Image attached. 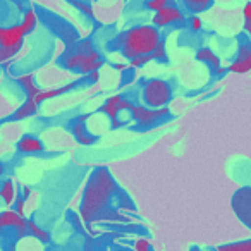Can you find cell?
I'll list each match as a JSON object with an SVG mask.
<instances>
[{
    "mask_svg": "<svg viewBox=\"0 0 251 251\" xmlns=\"http://www.w3.org/2000/svg\"><path fill=\"white\" fill-rule=\"evenodd\" d=\"M12 210L26 219V200L23 198V196H18V198H16V201H14V205H12Z\"/></svg>",
    "mask_w": 251,
    "mask_h": 251,
    "instance_id": "24",
    "label": "cell"
},
{
    "mask_svg": "<svg viewBox=\"0 0 251 251\" xmlns=\"http://www.w3.org/2000/svg\"><path fill=\"white\" fill-rule=\"evenodd\" d=\"M243 16H244V29H246L248 36L251 40V2H248L243 9Z\"/></svg>",
    "mask_w": 251,
    "mask_h": 251,
    "instance_id": "23",
    "label": "cell"
},
{
    "mask_svg": "<svg viewBox=\"0 0 251 251\" xmlns=\"http://www.w3.org/2000/svg\"><path fill=\"white\" fill-rule=\"evenodd\" d=\"M2 230H4V227H2V226H0V234H2Z\"/></svg>",
    "mask_w": 251,
    "mask_h": 251,
    "instance_id": "33",
    "label": "cell"
},
{
    "mask_svg": "<svg viewBox=\"0 0 251 251\" xmlns=\"http://www.w3.org/2000/svg\"><path fill=\"white\" fill-rule=\"evenodd\" d=\"M25 38H26V35L19 25L0 26V47L21 50L23 45H25Z\"/></svg>",
    "mask_w": 251,
    "mask_h": 251,
    "instance_id": "6",
    "label": "cell"
},
{
    "mask_svg": "<svg viewBox=\"0 0 251 251\" xmlns=\"http://www.w3.org/2000/svg\"><path fill=\"white\" fill-rule=\"evenodd\" d=\"M112 193L110 181L107 177L98 179V181H91L84 193L83 205H81V213H83L84 220H91L95 217V213H98L101 210V206L107 203L108 196Z\"/></svg>",
    "mask_w": 251,
    "mask_h": 251,
    "instance_id": "2",
    "label": "cell"
},
{
    "mask_svg": "<svg viewBox=\"0 0 251 251\" xmlns=\"http://www.w3.org/2000/svg\"><path fill=\"white\" fill-rule=\"evenodd\" d=\"M19 26H21V29L25 31V35H29V33L35 31L36 26H38V16H36V12L33 11V9H28V11L23 14V19H21V23H19Z\"/></svg>",
    "mask_w": 251,
    "mask_h": 251,
    "instance_id": "17",
    "label": "cell"
},
{
    "mask_svg": "<svg viewBox=\"0 0 251 251\" xmlns=\"http://www.w3.org/2000/svg\"><path fill=\"white\" fill-rule=\"evenodd\" d=\"M191 251H201V250H200V248H193Z\"/></svg>",
    "mask_w": 251,
    "mask_h": 251,
    "instance_id": "32",
    "label": "cell"
},
{
    "mask_svg": "<svg viewBox=\"0 0 251 251\" xmlns=\"http://www.w3.org/2000/svg\"><path fill=\"white\" fill-rule=\"evenodd\" d=\"M196 59L198 60H201V62H205V64H208L212 69H219L220 67V60H219V57L215 55V53L212 52V50H208V49H203V50H200L198 53H196Z\"/></svg>",
    "mask_w": 251,
    "mask_h": 251,
    "instance_id": "19",
    "label": "cell"
},
{
    "mask_svg": "<svg viewBox=\"0 0 251 251\" xmlns=\"http://www.w3.org/2000/svg\"><path fill=\"white\" fill-rule=\"evenodd\" d=\"M26 226H28V234L35 237V239L42 241V243H49V241H50V234L47 232L43 227H40L35 220L26 219Z\"/></svg>",
    "mask_w": 251,
    "mask_h": 251,
    "instance_id": "18",
    "label": "cell"
},
{
    "mask_svg": "<svg viewBox=\"0 0 251 251\" xmlns=\"http://www.w3.org/2000/svg\"><path fill=\"white\" fill-rule=\"evenodd\" d=\"M18 198V188H16L14 181L12 179H5L2 184H0V200L5 206H12Z\"/></svg>",
    "mask_w": 251,
    "mask_h": 251,
    "instance_id": "13",
    "label": "cell"
},
{
    "mask_svg": "<svg viewBox=\"0 0 251 251\" xmlns=\"http://www.w3.org/2000/svg\"><path fill=\"white\" fill-rule=\"evenodd\" d=\"M172 90L167 81L150 79L143 88V100L150 108H162L171 101Z\"/></svg>",
    "mask_w": 251,
    "mask_h": 251,
    "instance_id": "4",
    "label": "cell"
},
{
    "mask_svg": "<svg viewBox=\"0 0 251 251\" xmlns=\"http://www.w3.org/2000/svg\"><path fill=\"white\" fill-rule=\"evenodd\" d=\"M169 4H171V0H148L147 7L150 9V11L157 12V11H160L162 7H165V5H169Z\"/></svg>",
    "mask_w": 251,
    "mask_h": 251,
    "instance_id": "25",
    "label": "cell"
},
{
    "mask_svg": "<svg viewBox=\"0 0 251 251\" xmlns=\"http://www.w3.org/2000/svg\"><path fill=\"white\" fill-rule=\"evenodd\" d=\"M217 251H251V241H246V243L227 244V246H220Z\"/></svg>",
    "mask_w": 251,
    "mask_h": 251,
    "instance_id": "22",
    "label": "cell"
},
{
    "mask_svg": "<svg viewBox=\"0 0 251 251\" xmlns=\"http://www.w3.org/2000/svg\"><path fill=\"white\" fill-rule=\"evenodd\" d=\"M84 119H88L86 115H84V117H81L79 121L74 122V126H73V134H74V136H76V140L79 141L81 145H93L95 136H93V134L88 133L86 124H84V122H83Z\"/></svg>",
    "mask_w": 251,
    "mask_h": 251,
    "instance_id": "15",
    "label": "cell"
},
{
    "mask_svg": "<svg viewBox=\"0 0 251 251\" xmlns=\"http://www.w3.org/2000/svg\"><path fill=\"white\" fill-rule=\"evenodd\" d=\"M182 19H184V14L181 12V9L176 7V5H172V4H169L153 14V26L157 29L165 28V26L176 25V23L182 21Z\"/></svg>",
    "mask_w": 251,
    "mask_h": 251,
    "instance_id": "8",
    "label": "cell"
},
{
    "mask_svg": "<svg viewBox=\"0 0 251 251\" xmlns=\"http://www.w3.org/2000/svg\"><path fill=\"white\" fill-rule=\"evenodd\" d=\"M64 66L69 71H76L81 74H91L101 67V59L93 49L90 42H84L79 49L73 53H67L64 59Z\"/></svg>",
    "mask_w": 251,
    "mask_h": 251,
    "instance_id": "3",
    "label": "cell"
},
{
    "mask_svg": "<svg viewBox=\"0 0 251 251\" xmlns=\"http://www.w3.org/2000/svg\"><path fill=\"white\" fill-rule=\"evenodd\" d=\"M45 150L42 140L33 134H25L21 140L18 141V151L23 155H38Z\"/></svg>",
    "mask_w": 251,
    "mask_h": 251,
    "instance_id": "11",
    "label": "cell"
},
{
    "mask_svg": "<svg viewBox=\"0 0 251 251\" xmlns=\"http://www.w3.org/2000/svg\"><path fill=\"white\" fill-rule=\"evenodd\" d=\"M19 52H21V50H18V49H4V47H0V64H2V66H9V64L12 62V59H14Z\"/></svg>",
    "mask_w": 251,
    "mask_h": 251,
    "instance_id": "21",
    "label": "cell"
},
{
    "mask_svg": "<svg viewBox=\"0 0 251 251\" xmlns=\"http://www.w3.org/2000/svg\"><path fill=\"white\" fill-rule=\"evenodd\" d=\"M151 57H153V60L165 59V43H164V42L158 43V47L153 50V53H151Z\"/></svg>",
    "mask_w": 251,
    "mask_h": 251,
    "instance_id": "28",
    "label": "cell"
},
{
    "mask_svg": "<svg viewBox=\"0 0 251 251\" xmlns=\"http://www.w3.org/2000/svg\"><path fill=\"white\" fill-rule=\"evenodd\" d=\"M16 81H18V84L21 86V90L25 91L26 98L35 100V97L40 93V88L35 81V76H33V74H21Z\"/></svg>",
    "mask_w": 251,
    "mask_h": 251,
    "instance_id": "14",
    "label": "cell"
},
{
    "mask_svg": "<svg viewBox=\"0 0 251 251\" xmlns=\"http://www.w3.org/2000/svg\"><path fill=\"white\" fill-rule=\"evenodd\" d=\"M4 174H5V167H4V162L0 160V179L4 177Z\"/></svg>",
    "mask_w": 251,
    "mask_h": 251,
    "instance_id": "31",
    "label": "cell"
},
{
    "mask_svg": "<svg viewBox=\"0 0 251 251\" xmlns=\"http://www.w3.org/2000/svg\"><path fill=\"white\" fill-rule=\"evenodd\" d=\"M38 107L40 105L36 103L35 100L26 98V100L19 105V108H16V112L11 115V121H25V119L31 117V115H35L36 112H38Z\"/></svg>",
    "mask_w": 251,
    "mask_h": 251,
    "instance_id": "12",
    "label": "cell"
},
{
    "mask_svg": "<svg viewBox=\"0 0 251 251\" xmlns=\"http://www.w3.org/2000/svg\"><path fill=\"white\" fill-rule=\"evenodd\" d=\"M129 101L122 100V97H119V95H115V97H110L105 100L103 107H101V110L105 112V114L108 115V117L112 119V124L114 126H119V114H121L124 108H129Z\"/></svg>",
    "mask_w": 251,
    "mask_h": 251,
    "instance_id": "10",
    "label": "cell"
},
{
    "mask_svg": "<svg viewBox=\"0 0 251 251\" xmlns=\"http://www.w3.org/2000/svg\"><path fill=\"white\" fill-rule=\"evenodd\" d=\"M134 250L136 251H153L148 239H138L136 243H134Z\"/></svg>",
    "mask_w": 251,
    "mask_h": 251,
    "instance_id": "27",
    "label": "cell"
},
{
    "mask_svg": "<svg viewBox=\"0 0 251 251\" xmlns=\"http://www.w3.org/2000/svg\"><path fill=\"white\" fill-rule=\"evenodd\" d=\"M23 198L25 200H28L29 196H31V188H29V186H25V188H23Z\"/></svg>",
    "mask_w": 251,
    "mask_h": 251,
    "instance_id": "30",
    "label": "cell"
},
{
    "mask_svg": "<svg viewBox=\"0 0 251 251\" xmlns=\"http://www.w3.org/2000/svg\"><path fill=\"white\" fill-rule=\"evenodd\" d=\"M73 88H74V83L66 84V86H60V88H53V90H40V93L35 97V101L38 105H42L43 101L50 100V98L60 97V95H64V93H67V91H71Z\"/></svg>",
    "mask_w": 251,
    "mask_h": 251,
    "instance_id": "16",
    "label": "cell"
},
{
    "mask_svg": "<svg viewBox=\"0 0 251 251\" xmlns=\"http://www.w3.org/2000/svg\"><path fill=\"white\" fill-rule=\"evenodd\" d=\"M0 226L4 227V229L16 230L18 237L28 236V226H26V219L19 215V213H16L12 208H7V210H4V212H0Z\"/></svg>",
    "mask_w": 251,
    "mask_h": 251,
    "instance_id": "7",
    "label": "cell"
},
{
    "mask_svg": "<svg viewBox=\"0 0 251 251\" xmlns=\"http://www.w3.org/2000/svg\"><path fill=\"white\" fill-rule=\"evenodd\" d=\"M182 2L191 12H203L212 7L213 4V0H182Z\"/></svg>",
    "mask_w": 251,
    "mask_h": 251,
    "instance_id": "20",
    "label": "cell"
},
{
    "mask_svg": "<svg viewBox=\"0 0 251 251\" xmlns=\"http://www.w3.org/2000/svg\"><path fill=\"white\" fill-rule=\"evenodd\" d=\"M189 26H191L193 31H200V29H201V26H203V23H201V19H200L198 16H193L191 21H189Z\"/></svg>",
    "mask_w": 251,
    "mask_h": 251,
    "instance_id": "29",
    "label": "cell"
},
{
    "mask_svg": "<svg viewBox=\"0 0 251 251\" xmlns=\"http://www.w3.org/2000/svg\"><path fill=\"white\" fill-rule=\"evenodd\" d=\"M151 60H153L151 55H143V57H136V59L129 60V64H131V67H145L147 64H150Z\"/></svg>",
    "mask_w": 251,
    "mask_h": 251,
    "instance_id": "26",
    "label": "cell"
},
{
    "mask_svg": "<svg viewBox=\"0 0 251 251\" xmlns=\"http://www.w3.org/2000/svg\"><path fill=\"white\" fill-rule=\"evenodd\" d=\"M162 42V36L153 25L134 26L129 31H126L121 38V50L126 59H136V57L151 55L153 50Z\"/></svg>",
    "mask_w": 251,
    "mask_h": 251,
    "instance_id": "1",
    "label": "cell"
},
{
    "mask_svg": "<svg viewBox=\"0 0 251 251\" xmlns=\"http://www.w3.org/2000/svg\"><path fill=\"white\" fill-rule=\"evenodd\" d=\"M229 71L234 74H248L251 71V47L243 45L237 52V57L229 66Z\"/></svg>",
    "mask_w": 251,
    "mask_h": 251,
    "instance_id": "9",
    "label": "cell"
},
{
    "mask_svg": "<svg viewBox=\"0 0 251 251\" xmlns=\"http://www.w3.org/2000/svg\"><path fill=\"white\" fill-rule=\"evenodd\" d=\"M129 110L133 119L141 126H150L153 122H157L158 119L165 117L169 114L167 107L162 108H150V107H143V105H129Z\"/></svg>",
    "mask_w": 251,
    "mask_h": 251,
    "instance_id": "5",
    "label": "cell"
}]
</instances>
